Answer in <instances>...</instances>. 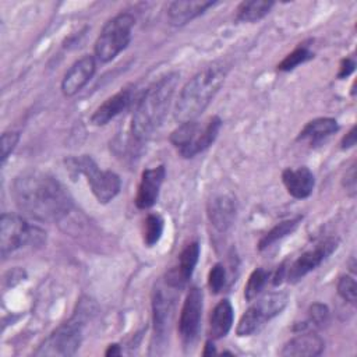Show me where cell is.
I'll return each mask as SVG.
<instances>
[{
	"instance_id": "obj_1",
	"label": "cell",
	"mask_w": 357,
	"mask_h": 357,
	"mask_svg": "<svg viewBox=\"0 0 357 357\" xmlns=\"http://www.w3.org/2000/svg\"><path fill=\"white\" fill-rule=\"evenodd\" d=\"M11 194L22 213L40 222H59L73 208V199L66 187L56 177L40 170L18 174Z\"/></svg>"
},
{
	"instance_id": "obj_2",
	"label": "cell",
	"mask_w": 357,
	"mask_h": 357,
	"mask_svg": "<svg viewBox=\"0 0 357 357\" xmlns=\"http://www.w3.org/2000/svg\"><path fill=\"white\" fill-rule=\"evenodd\" d=\"M178 82L177 73H169L149 85L138 99L131 120V134L137 142L146 141L163 123Z\"/></svg>"
},
{
	"instance_id": "obj_3",
	"label": "cell",
	"mask_w": 357,
	"mask_h": 357,
	"mask_svg": "<svg viewBox=\"0 0 357 357\" xmlns=\"http://www.w3.org/2000/svg\"><path fill=\"white\" fill-rule=\"evenodd\" d=\"M229 67L223 61H215L199 70L183 86L174 109V119L178 123L195 120L216 95Z\"/></svg>"
},
{
	"instance_id": "obj_4",
	"label": "cell",
	"mask_w": 357,
	"mask_h": 357,
	"mask_svg": "<svg viewBox=\"0 0 357 357\" xmlns=\"http://www.w3.org/2000/svg\"><path fill=\"white\" fill-rule=\"evenodd\" d=\"M220 127L222 120L218 116H212L204 124L197 120L185 121L172 131L169 139L183 158H192L213 144Z\"/></svg>"
},
{
	"instance_id": "obj_5",
	"label": "cell",
	"mask_w": 357,
	"mask_h": 357,
	"mask_svg": "<svg viewBox=\"0 0 357 357\" xmlns=\"http://www.w3.org/2000/svg\"><path fill=\"white\" fill-rule=\"evenodd\" d=\"M66 169L73 174H84L91 185L92 194L102 204L112 201L121 188L120 177L112 170H100L96 162L88 156L68 158L66 160Z\"/></svg>"
},
{
	"instance_id": "obj_6",
	"label": "cell",
	"mask_w": 357,
	"mask_h": 357,
	"mask_svg": "<svg viewBox=\"0 0 357 357\" xmlns=\"http://www.w3.org/2000/svg\"><path fill=\"white\" fill-rule=\"evenodd\" d=\"M134 22L135 20L130 13H120L105 24L95 42V56L99 61H112L128 46Z\"/></svg>"
},
{
	"instance_id": "obj_7",
	"label": "cell",
	"mask_w": 357,
	"mask_h": 357,
	"mask_svg": "<svg viewBox=\"0 0 357 357\" xmlns=\"http://www.w3.org/2000/svg\"><path fill=\"white\" fill-rule=\"evenodd\" d=\"M82 312L74 314L67 322L53 331L35 351V356H74L82 342Z\"/></svg>"
},
{
	"instance_id": "obj_8",
	"label": "cell",
	"mask_w": 357,
	"mask_h": 357,
	"mask_svg": "<svg viewBox=\"0 0 357 357\" xmlns=\"http://www.w3.org/2000/svg\"><path fill=\"white\" fill-rule=\"evenodd\" d=\"M287 301H289L287 294L282 291L265 294L264 297L257 300L254 304H251L248 310L241 315L236 329L237 335L238 336L254 335L265 325V322L279 315L287 305Z\"/></svg>"
},
{
	"instance_id": "obj_9",
	"label": "cell",
	"mask_w": 357,
	"mask_h": 357,
	"mask_svg": "<svg viewBox=\"0 0 357 357\" xmlns=\"http://www.w3.org/2000/svg\"><path fill=\"white\" fill-rule=\"evenodd\" d=\"M42 231L32 227L22 216L14 213H3L0 218V254L6 259L10 254L28 243L42 238Z\"/></svg>"
},
{
	"instance_id": "obj_10",
	"label": "cell",
	"mask_w": 357,
	"mask_h": 357,
	"mask_svg": "<svg viewBox=\"0 0 357 357\" xmlns=\"http://www.w3.org/2000/svg\"><path fill=\"white\" fill-rule=\"evenodd\" d=\"M337 247V240L326 238L317 244L314 248L303 252L286 271V279L290 283H296L307 273L318 268Z\"/></svg>"
},
{
	"instance_id": "obj_11",
	"label": "cell",
	"mask_w": 357,
	"mask_h": 357,
	"mask_svg": "<svg viewBox=\"0 0 357 357\" xmlns=\"http://www.w3.org/2000/svg\"><path fill=\"white\" fill-rule=\"evenodd\" d=\"M202 317V291L191 287L185 296L178 319V332L185 344H191L199 332Z\"/></svg>"
},
{
	"instance_id": "obj_12",
	"label": "cell",
	"mask_w": 357,
	"mask_h": 357,
	"mask_svg": "<svg viewBox=\"0 0 357 357\" xmlns=\"http://www.w3.org/2000/svg\"><path fill=\"white\" fill-rule=\"evenodd\" d=\"M173 290L174 287L166 283V286H158L153 291L152 310L155 333L158 335V337H163L167 333L169 325L173 318L176 304V296L173 294Z\"/></svg>"
},
{
	"instance_id": "obj_13",
	"label": "cell",
	"mask_w": 357,
	"mask_h": 357,
	"mask_svg": "<svg viewBox=\"0 0 357 357\" xmlns=\"http://www.w3.org/2000/svg\"><path fill=\"white\" fill-rule=\"evenodd\" d=\"M166 176L163 165L145 169L141 174V181L135 195V205L139 209H148L155 205L159 197L162 183Z\"/></svg>"
},
{
	"instance_id": "obj_14",
	"label": "cell",
	"mask_w": 357,
	"mask_h": 357,
	"mask_svg": "<svg viewBox=\"0 0 357 357\" xmlns=\"http://www.w3.org/2000/svg\"><path fill=\"white\" fill-rule=\"evenodd\" d=\"M96 68L95 57L85 54L78 59L64 74L61 81V91L66 96H73L79 92L93 77Z\"/></svg>"
},
{
	"instance_id": "obj_15",
	"label": "cell",
	"mask_w": 357,
	"mask_h": 357,
	"mask_svg": "<svg viewBox=\"0 0 357 357\" xmlns=\"http://www.w3.org/2000/svg\"><path fill=\"white\" fill-rule=\"evenodd\" d=\"M199 258V244L192 241L187 244L178 255L177 266L170 269L166 275V283L174 289H181L191 278Z\"/></svg>"
},
{
	"instance_id": "obj_16",
	"label": "cell",
	"mask_w": 357,
	"mask_h": 357,
	"mask_svg": "<svg viewBox=\"0 0 357 357\" xmlns=\"http://www.w3.org/2000/svg\"><path fill=\"white\" fill-rule=\"evenodd\" d=\"M236 212V199L230 194L216 195L208 204L209 222L218 231H226L233 225Z\"/></svg>"
},
{
	"instance_id": "obj_17",
	"label": "cell",
	"mask_w": 357,
	"mask_h": 357,
	"mask_svg": "<svg viewBox=\"0 0 357 357\" xmlns=\"http://www.w3.org/2000/svg\"><path fill=\"white\" fill-rule=\"evenodd\" d=\"M325 342L315 332H300L282 349L284 357H315L324 351Z\"/></svg>"
},
{
	"instance_id": "obj_18",
	"label": "cell",
	"mask_w": 357,
	"mask_h": 357,
	"mask_svg": "<svg viewBox=\"0 0 357 357\" xmlns=\"http://www.w3.org/2000/svg\"><path fill=\"white\" fill-rule=\"evenodd\" d=\"M132 102V89L124 88L117 93L107 98L91 116V123L93 126H105L121 112H124Z\"/></svg>"
},
{
	"instance_id": "obj_19",
	"label": "cell",
	"mask_w": 357,
	"mask_h": 357,
	"mask_svg": "<svg viewBox=\"0 0 357 357\" xmlns=\"http://www.w3.org/2000/svg\"><path fill=\"white\" fill-rule=\"evenodd\" d=\"M282 181L287 192L297 199H304L310 197L315 184L312 172L305 166L297 169H284L282 172Z\"/></svg>"
},
{
	"instance_id": "obj_20",
	"label": "cell",
	"mask_w": 357,
	"mask_h": 357,
	"mask_svg": "<svg viewBox=\"0 0 357 357\" xmlns=\"http://www.w3.org/2000/svg\"><path fill=\"white\" fill-rule=\"evenodd\" d=\"M216 1H205V0H178L172 1L167 7V18L172 25L181 26L194 18L204 14L208 8L213 7Z\"/></svg>"
},
{
	"instance_id": "obj_21",
	"label": "cell",
	"mask_w": 357,
	"mask_h": 357,
	"mask_svg": "<svg viewBox=\"0 0 357 357\" xmlns=\"http://www.w3.org/2000/svg\"><path fill=\"white\" fill-rule=\"evenodd\" d=\"M233 318L234 312L231 303L227 298L219 301L209 317V336L212 339L225 337L233 325Z\"/></svg>"
},
{
	"instance_id": "obj_22",
	"label": "cell",
	"mask_w": 357,
	"mask_h": 357,
	"mask_svg": "<svg viewBox=\"0 0 357 357\" xmlns=\"http://www.w3.org/2000/svg\"><path fill=\"white\" fill-rule=\"evenodd\" d=\"M339 130L337 121L331 117H319L308 121L298 132L297 141H310L312 145L321 142Z\"/></svg>"
},
{
	"instance_id": "obj_23",
	"label": "cell",
	"mask_w": 357,
	"mask_h": 357,
	"mask_svg": "<svg viewBox=\"0 0 357 357\" xmlns=\"http://www.w3.org/2000/svg\"><path fill=\"white\" fill-rule=\"evenodd\" d=\"M273 7V1L268 0H250L241 1L237 6L236 18L240 22H255L262 20Z\"/></svg>"
},
{
	"instance_id": "obj_24",
	"label": "cell",
	"mask_w": 357,
	"mask_h": 357,
	"mask_svg": "<svg viewBox=\"0 0 357 357\" xmlns=\"http://www.w3.org/2000/svg\"><path fill=\"white\" fill-rule=\"evenodd\" d=\"M300 222H301V216H297V218H293V219H287V220H283V222L278 223L268 233H265L262 236V238L258 243V250L264 251V250L269 248L272 244H275L276 241H279L283 237H286L287 234L293 233Z\"/></svg>"
},
{
	"instance_id": "obj_25",
	"label": "cell",
	"mask_w": 357,
	"mask_h": 357,
	"mask_svg": "<svg viewBox=\"0 0 357 357\" xmlns=\"http://www.w3.org/2000/svg\"><path fill=\"white\" fill-rule=\"evenodd\" d=\"M165 227L163 218L159 213H149L144 220V244L146 247H153L162 237Z\"/></svg>"
},
{
	"instance_id": "obj_26",
	"label": "cell",
	"mask_w": 357,
	"mask_h": 357,
	"mask_svg": "<svg viewBox=\"0 0 357 357\" xmlns=\"http://www.w3.org/2000/svg\"><path fill=\"white\" fill-rule=\"evenodd\" d=\"M269 279V272L262 269V268H257L251 272L245 286H244V297L247 301H252L265 287L266 282Z\"/></svg>"
},
{
	"instance_id": "obj_27",
	"label": "cell",
	"mask_w": 357,
	"mask_h": 357,
	"mask_svg": "<svg viewBox=\"0 0 357 357\" xmlns=\"http://www.w3.org/2000/svg\"><path fill=\"white\" fill-rule=\"evenodd\" d=\"M314 57V53L308 49L307 45H300L298 47H296L291 53H289L279 64H278V70L279 71H291L294 70L297 66L311 60Z\"/></svg>"
},
{
	"instance_id": "obj_28",
	"label": "cell",
	"mask_w": 357,
	"mask_h": 357,
	"mask_svg": "<svg viewBox=\"0 0 357 357\" xmlns=\"http://www.w3.org/2000/svg\"><path fill=\"white\" fill-rule=\"evenodd\" d=\"M337 293L344 301H347L350 304H356L357 283H356L354 276H350V275L340 276L337 280Z\"/></svg>"
},
{
	"instance_id": "obj_29",
	"label": "cell",
	"mask_w": 357,
	"mask_h": 357,
	"mask_svg": "<svg viewBox=\"0 0 357 357\" xmlns=\"http://www.w3.org/2000/svg\"><path fill=\"white\" fill-rule=\"evenodd\" d=\"M226 283V269L222 264H215L208 275V286L213 294H218Z\"/></svg>"
},
{
	"instance_id": "obj_30",
	"label": "cell",
	"mask_w": 357,
	"mask_h": 357,
	"mask_svg": "<svg viewBox=\"0 0 357 357\" xmlns=\"http://www.w3.org/2000/svg\"><path fill=\"white\" fill-rule=\"evenodd\" d=\"M329 318V310L322 303H314L308 308V319L314 326H322L328 322Z\"/></svg>"
},
{
	"instance_id": "obj_31",
	"label": "cell",
	"mask_w": 357,
	"mask_h": 357,
	"mask_svg": "<svg viewBox=\"0 0 357 357\" xmlns=\"http://www.w3.org/2000/svg\"><path fill=\"white\" fill-rule=\"evenodd\" d=\"M20 141V134L15 131H8V132H3L1 134V139H0V145H1V162H4L8 155L14 151V148L17 146Z\"/></svg>"
},
{
	"instance_id": "obj_32",
	"label": "cell",
	"mask_w": 357,
	"mask_h": 357,
	"mask_svg": "<svg viewBox=\"0 0 357 357\" xmlns=\"http://www.w3.org/2000/svg\"><path fill=\"white\" fill-rule=\"evenodd\" d=\"M357 174H356V163H353L347 170L346 174L343 176V187L349 192V195L354 197L356 195V188H357Z\"/></svg>"
},
{
	"instance_id": "obj_33",
	"label": "cell",
	"mask_w": 357,
	"mask_h": 357,
	"mask_svg": "<svg viewBox=\"0 0 357 357\" xmlns=\"http://www.w3.org/2000/svg\"><path fill=\"white\" fill-rule=\"evenodd\" d=\"M356 68V61L354 59L351 57H346L340 61V66H339V73H337V78L339 79H343V78H347Z\"/></svg>"
},
{
	"instance_id": "obj_34",
	"label": "cell",
	"mask_w": 357,
	"mask_h": 357,
	"mask_svg": "<svg viewBox=\"0 0 357 357\" xmlns=\"http://www.w3.org/2000/svg\"><path fill=\"white\" fill-rule=\"evenodd\" d=\"M354 145H356V126H353L350 128V131L342 138V142H340L342 149H347V148H351Z\"/></svg>"
},
{
	"instance_id": "obj_35",
	"label": "cell",
	"mask_w": 357,
	"mask_h": 357,
	"mask_svg": "<svg viewBox=\"0 0 357 357\" xmlns=\"http://www.w3.org/2000/svg\"><path fill=\"white\" fill-rule=\"evenodd\" d=\"M120 354H121V349H120V346L116 344V343L109 344L107 350L105 351V356H107V357H110V356H120Z\"/></svg>"
},
{
	"instance_id": "obj_36",
	"label": "cell",
	"mask_w": 357,
	"mask_h": 357,
	"mask_svg": "<svg viewBox=\"0 0 357 357\" xmlns=\"http://www.w3.org/2000/svg\"><path fill=\"white\" fill-rule=\"evenodd\" d=\"M215 353H216V349H215L213 343H212L211 340H208V342L205 343V346H204L202 354H204V356H212V354H215Z\"/></svg>"
}]
</instances>
